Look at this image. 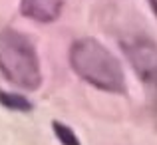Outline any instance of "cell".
Masks as SVG:
<instances>
[{
	"instance_id": "1",
	"label": "cell",
	"mask_w": 157,
	"mask_h": 145,
	"mask_svg": "<svg viewBox=\"0 0 157 145\" xmlns=\"http://www.w3.org/2000/svg\"><path fill=\"white\" fill-rule=\"evenodd\" d=\"M74 72L94 88L111 93L125 92V76L117 58L94 38H82L70 50Z\"/></svg>"
},
{
	"instance_id": "2",
	"label": "cell",
	"mask_w": 157,
	"mask_h": 145,
	"mask_svg": "<svg viewBox=\"0 0 157 145\" xmlns=\"http://www.w3.org/2000/svg\"><path fill=\"white\" fill-rule=\"evenodd\" d=\"M0 74L20 90H38L42 72L36 48L28 36L16 30L0 32Z\"/></svg>"
},
{
	"instance_id": "3",
	"label": "cell",
	"mask_w": 157,
	"mask_h": 145,
	"mask_svg": "<svg viewBox=\"0 0 157 145\" xmlns=\"http://www.w3.org/2000/svg\"><path fill=\"white\" fill-rule=\"evenodd\" d=\"M131 66L147 86H157V46L147 38H135L125 44Z\"/></svg>"
},
{
	"instance_id": "4",
	"label": "cell",
	"mask_w": 157,
	"mask_h": 145,
	"mask_svg": "<svg viewBox=\"0 0 157 145\" xmlns=\"http://www.w3.org/2000/svg\"><path fill=\"white\" fill-rule=\"evenodd\" d=\"M66 0H22L20 10L36 22H54L64 10Z\"/></svg>"
},
{
	"instance_id": "5",
	"label": "cell",
	"mask_w": 157,
	"mask_h": 145,
	"mask_svg": "<svg viewBox=\"0 0 157 145\" xmlns=\"http://www.w3.org/2000/svg\"><path fill=\"white\" fill-rule=\"evenodd\" d=\"M54 129H56V135L60 137V141L64 145H80L78 137L74 135V131L66 125H60V123H54Z\"/></svg>"
},
{
	"instance_id": "6",
	"label": "cell",
	"mask_w": 157,
	"mask_h": 145,
	"mask_svg": "<svg viewBox=\"0 0 157 145\" xmlns=\"http://www.w3.org/2000/svg\"><path fill=\"white\" fill-rule=\"evenodd\" d=\"M0 103L8 107H14V109H30V103L24 101V97L14 96V93H0Z\"/></svg>"
}]
</instances>
